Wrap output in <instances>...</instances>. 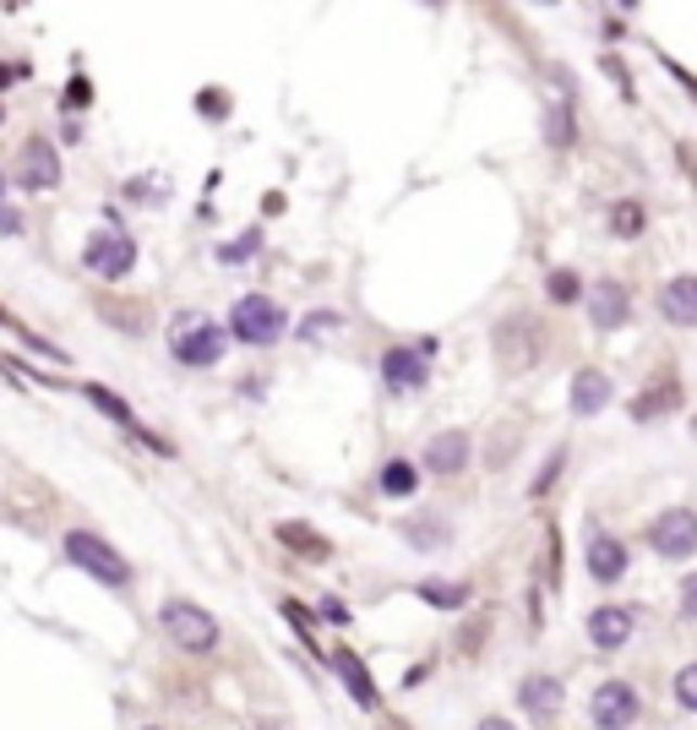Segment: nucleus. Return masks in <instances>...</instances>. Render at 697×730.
I'll list each match as a JSON object with an SVG mask.
<instances>
[{"label": "nucleus", "mask_w": 697, "mask_h": 730, "mask_svg": "<svg viewBox=\"0 0 697 730\" xmlns=\"http://www.w3.org/2000/svg\"><path fill=\"white\" fill-rule=\"evenodd\" d=\"M605 404H610V377H605V372H578V377H572V415L588 420V415H599Z\"/></svg>", "instance_id": "obj_14"}, {"label": "nucleus", "mask_w": 697, "mask_h": 730, "mask_svg": "<svg viewBox=\"0 0 697 730\" xmlns=\"http://www.w3.org/2000/svg\"><path fill=\"white\" fill-rule=\"evenodd\" d=\"M675 697L697 714V665H686V670H675Z\"/></svg>", "instance_id": "obj_26"}, {"label": "nucleus", "mask_w": 697, "mask_h": 730, "mask_svg": "<svg viewBox=\"0 0 697 730\" xmlns=\"http://www.w3.org/2000/svg\"><path fill=\"white\" fill-rule=\"evenodd\" d=\"M229 332L240 343H273V338H283V305L267 294H240L229 311Z\"/></svg>", "instance_id": "obj_5"}, {"label": "nucleus", "mask_w": 697, "mask_h": 730, "mask_svg": "<svg viewBox=\"0 0 697 730\" xmlns=\"http://www.w3.org/2000/svg\"><path fill=\"white\" fill-rule=\"evenodd\" d=\"M681 611H686V616L697 621V572H692V578L681 583Z\"/></svg>", "instance_id": "obj_31"}, {"label": "nucleus", "mask_w": 697, "mask_h": 730, "mask_svg": "<svg viewBox=\"0 0 697 730\" xmlns=\"http://www.w3.org/2000/svg\"><path fill=\"white\" fill-rule=\"evenodd\" d=\"M256 246H262V229H245V235H240L235 246H224V262H245V256H251Z\"/></svg>", "instance_id": "obj_27"}, {"label": "nucleus", "mask_w": 697, "mask_h": 730, "mask_svg": "<svg viewBox=\"0 0 697 730\" xmlns=\"http://www.w3.org/2000/svg\"><path fill=\"white\" fill-rule=\"evenodd\" d=\"M0 121H7V110H0Z\"/></svg>", "instance_id": "obj_36"}, {"label": "nucleus", "mask_w": 697, "mask_h": 730, "mask_svg": "<svg viewBox=\"0 0 697 730\" xmlns=\"http://www.w3.org/2000/svg\"><path fill=\"white\" fill-rule=\"evenodd\" d=\"M550 142H556V148H567V142H572V121H567V104H556V110H550Z\"/></svg>", "instance_id": "obj_28"}, {"label": "nucleus", "mask_w": 697, "mask_h": 730, "mask_svg": "<svg viewBox=\"0 0 697 730\" xmlns=\"http://www.w3.org/2000/svg\"><path fill=\"white\" fill-rule=\"evenodd\" d=\"M545 354V332L529 322V316H512V322H502L496 327V360H502V372L507 377H523V372H534V360Z\"/></svg>", "instance_id": "obj_4"}, {"label": "nucleus", "mask_w": 697, "mask_h": 730, "mask_svg": "<svg viewBox=\"0 0 697 730\" xmlns=\"http://www.w3.org/2000/svg\"><path fill=\"white\" fill-rule=\"evenodd\" d=\"M626 316H632V294H626L616 278H599V284L588 289V322H594L599 332H616V327H626Z\"/></svg>", "instance_id": "obj_9"}, {"label": "nucleus", "mask_w": 697, "mask_h": 730, "mask_svg": "<svg viewBox=\"0 0 697 730\" xmlns=\"http://www.w3.org/2000/svg\"><path fill=\"white\" fill-rule=\"evenodd\" d=\"M480 730H518V725H507L502 714H491V719H480Z\"/></svg>", "instance_id": "obj_35"}, {"label": "nucleus", "mask_w": 697, "mask_h": 730, "mask_svg": "<svg viewBox=\"0 0 697 730\" xmlns=\"http://www.w3.org/2000/svg\"><path fill=\"white\" fill-rule=\"evenodd\" d=\"M17 180H23L28 191H50V186H61V159H55V142H45V137H28V142H23V164H17Z\"/></svg>", "instance_id": "obj_8"}, {"label": "nucleus", "mask_w": 697, "mask_h": 730, "mask_svg": "<svg viewBox=\"0 0 697 730\" xmlns=\"http://www.w3.org/2000/svg\"><path fill=\"white\" fill-rule=\"evenodd\" d=\"M637 692L626 687V681H605L594 697H588V714H594V725L599 730H626L632 719H637Z\"/></svg>", "instance_id": "obj_7"}, {"label": "nucleus", "mask_w": 697, "mask_h": 730, "mask_svg": "<svg viewBox=\"0 0 697 730\" xmlns=\"http://www.w3.org/2000/svg\"><path fill=\"white\" fill-rule=\"evenodd\" d=\"M561 458H567V453H556V458H550V464H545V469H540V480H534V486H529V491H534V496H545V491H550V486H556V475H561Z\"/></svg>", "instance_id": "obj_29"}, {"label": "nucleus", "mask_w": 697, "mask_h": 730, "mask_svg": "<svg viewBox=\"0 0 697 730\" xmlns=\"http://www.w3.org/2000/svg\"><path fill=\"white\" fill-rule=\"evenodd\" d=\"M588 638H594V649H621L632 638V611H621V605L588 611Z\"/></svg>", "instance_id": "obj_12"}, {"label": "nucleus", "mask_w": 697, "mask_h": 730, "mask_svg": "<svg viewBox=\"0 0 697 730\" xmlns=\"http://www.w3.org/2000/svg\"><path fill=\"white\" fill-rule=\"evenodd\" d=\"M332 670L343 676V687H348V692H355V703L377 708V681H371V670L360 665V654H355V649H332Z\"/></svg>", "instance_id": "obj_13"}, {"label": "nucleus", "mask_w": 697, "mask_h": 730, "mask_svg": "<svg viewBox=\"0 0 697 730\" xmlns=\"http://www.w3.org/2000/svg\"><path fill=\"white\" fill-rule=\"evenodd\" d=\"M610 229H616V235H637V229H643V207H637V202H621L616 218H610Z\"/></svg>", "instance_id": "obj_25"}, {"label": "nucleus", "mask_w": 697, "mask_h": 730, "mask_svg": "<svg viewBox=\"0 0 697 730\" xmlns=\"http://www.w3.org/2000/svg\"><path fill=\"white\" fill-rule=\"evenodd\" d=\"M659 311L675 327H697V278H670L664 294H659Z\"/></svg>", "instance_id": "obj_16"}, {"label": "nucleus", "mask_w": 697, "mask_h": 730, "mask_svg": "<svg viewBox=\"0 0 697 730\" xmlns=\"http://www.w3.org/2000/svg\"><path fill=\"white\" fill-rule=\"evenodd\" d=\"M382 377H388L398 393H409V388L426 382V360H420L415 349H388V354H382Z\"/></svg>", "instance_id": "obj_17"}, {"label": "nucleus", "mask_w": 697, "mask_h": 730, "mask_svg": "<svg viewBox=\"0 0 697 730\" xmlns=\"http://www.w3.org/2000/svg\"><path fill=\"white\" fill-rule=\"evenodd\" d=\"M17 77H28V72H23V66H12V61H0V88H12Z\"/></svg>", "instance_id": "obj_33"}, {"label": "nucleus", "mask_w": 697, "mask_h": 730, "mask_svg": "<svg viewBox=\"0 0 697 730\" xmlns=\"http://www.w3.org/2000/svg\"><path fill=\"white\" fill-rule=\"evenodd\" d=\"M61 551H66L72 567L93 572V578L110 583V589H126V583H131V567L121 562V551H110V540H99V534H88V529H72Z\"/></svg>", "instance_id": "obj_1"}, {"label": "nucleus", "mask_w": 697, "mask_h": 730, "mask_svg": "<svg viewBox=\"0 0 697 730\" xmlns=\"http://www.w3.org/2000/svg\"><path fill=\"white\" fill-rule=\"evenodd\" d=\"M426 464H431L436 475H458V469L469 464V437H464V431H436L431 448H426Z\"/></svg>", "instance_id": "obj_15"}, {"label": "nucleus", "mask_w": 697, "mask_h": 730, "mask_svg": "<svg viewBox=\"0 0 697 730\" xmlns=\"http://www.w3.org/2000/svg\"><path fill=\"white\" fill-rule=\"evenodd\" d=\"M415 480H420V475H415V464H404V458H393V464L382 469V491H388V496H409Z\"/></svg>", "instance_id": "obj_23"}, {"label": "nucleus", "mask_w": 697, "mask_h": 730, "mask_svg": "<svg viewBox=\"0 0 697 730\" xmlns=\"http://www.w3.org/2000/svg\"><path fill=\"white\" fill-rule=\"evenodd\" d=\"M578 294H583V278L567 273V267H556V273H550V300H556V305H572Z\"/></svg>", "instance_id": "obj_24"}, {"label": "nucleus", "mask_w": 697, "mask_h": 730, "mask_svg": "<svg viewBox=\"0 0 697 730\" xmlns=\"http://www.w3.org/2000/svg\"><path fill=\"white\" fill-rule=\"evenodd\" d=\"M88 399H93V404H99V410H104V415H110L115 426H126V431H137V415H131V404H126V399H115L110 388H88Z\"/></svg>", "instance_id": "obj_22"}, {"label": "nucleus", "mask_w": 697, "mask_h": 730, "mask_svg": "<svg viewBox=\"0 0 697 730\" xmlns=\"http://www.w3.org/2000/svg\"><path fill=\"white\" fill-rule=\"evenodd\" d=\"M88 267H93L99 278H126V273L137 267V246H131L126 235H99V240L88 246Z\"/></svg>", "instance_id": "obj_10"}, {"label": "nucleus", "mask_w": 697, "mask_h": 730, "mask_svg": "<svg viewBox=\"0 0 697 730\" xmlns=\"http://www.w3.org/2000/svg\"><path fill=\"white\" fill-rule=\"evenodd\" d=\"M518 697H523V708H529L534 719H550V714L561 708V681H556V676H529V681L518 687Z\"/></svg>", "instance_id": "obj_19"}, {"label": "nucleus", "mask_w": 697, "mask_h": 730, "mask_svg": "<svg viewBox=\"0 0 697 730\" xmlns=\"http://www.w3.org/2000/svg\"><path fill=\"white\" fill-rule=\"evenodd\" d=\"M675 404H681V382H675V377H659L648 393L632 399V420H659V415H670Z\"/></svg>", "instance_id": "obj_18"}, {"label": "nucleus", "mask_w": 697, "mask_h": 730, "mask_svg": "<svg viewBox=\"0 0 697 730\" xmlns=\"http://www.w3.org/2000/svg\"><path fill=\"white\" fill-rule=\"evenodd\" d=\"M447 529L442 524H409V540H442Z\"/></svg>", "instance_id": "obj_32"}, {"label": "nucleus", "mask_w": 697, "mask_h": 730, "mask_svg": "<svg viewBox=\"0 0 697 730\" xmlns=\"http://www.w3.org/2000/svg\"><path fill=\"white\" fill-rule=\"evenodd\" d=\"M159 627H164V638H175V643L191 649V654H207V649L218 643V621H213L202 605H191V600H169V605L159 611Z\"/></svg>", "instance_id": "obj_3"}, {"label": "nucleus", "mask_w": 697, "mask_h": 730, "mask_svg": "<svg viewBox=\"0 0 697 730\" xmlns=\"http://www.w3.org/2000/svg\"><path fill=\"white\" fill-rule=\"evenodd\" d=\"M169 349H175V360L180 365H218L224 360V332L207 322V316H175V327H169Z\"/></svg>", "instance_id": "obj_2"}, {"label": "nucleus", "mask_w": 697, "mask_h": 730, "mask_svg": "<svg viewBox=\"0 0 697 730\" xmlns=\"http://www.w3.org/2000/svg\"><path fill=\"white\" fill-rule=\"evenodd\" d=\"M415 594H420L426 605H436V611H464V605H469V583H436V578H431V583H420Z\"/></svg>", "instance_id": "obj_21"}, {"label": "nucleus", "mask_w": 697, "mask_h": 730, "mask_svg": "<svg viewBox=\"0 0 697 730\" xmlns=\"http://www.w3.org/2000/svg\"><path fill=\"white\" fill-rule=\"evenodd\" d=\"M583 562H588V572L599 578V583H616L621 572H626V551H621V540H610V534H588V545H583Z\"/></svg>", "instance_id": "obj_11"}, {"label": "nucleus", "mask_w": 697, "mask_h": 730, "mask_svg": "<svg viewBox=\"0 0 697 730\" xmlns=\"http://www.w3.org/2000/svg\"><path fill=\"white\" fill-rule=\"evenodd\" d=\"M278 540H283V545H294L305 562H321V556H332V540H327V534H316L311 524H278Z\"/></svg>", "instance_id": "obj_20"}, {"label": "nucleus", "mask_w": 697, "mask_h": 730, "mask_svg": "<svg viewBox=\"0 0 697 730\" xmlns=\"http://www.w3.org/2000/svg\"><path fill=\"white\" fill-rule=\"evenodd\" d=\"M648 545H654L659 556H670V562L692 556V551H697V513H692V507L659 513V518L648 524Z\"/></svg>", "instance_id": "obj_6"}, {"label": "nucleus", "mask_w": 697, "mask_h": 730, "mask_svg": "<svg viewBox=\"0 0 697 730\" xmlns=\"http://www.w3.org/2000/svg\"><path fill=\"white\" fill-rule=\"evenodd\" d=\"M332 327H338V316H332V311H316V316L305 322V338H321V332H332Z\"/></svg>", "instance_id": "obj_30"}, {"label": "nucleus", "mask_w": 697, "mask_h": 730, "mask_svg": "<svg viewBox=\"0 0 697 730\" xmlns=\"http://www.w3.org/2000/svg\"><path fill=\"white\" fill-rule=\"evenodd\" d=\"M23 224H17V213H7V207H0V235H17Z\"/></svg>", "instance_id": "obj_34"}]
</instances>
